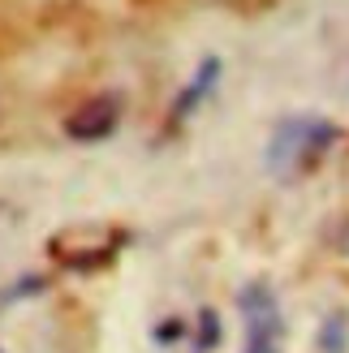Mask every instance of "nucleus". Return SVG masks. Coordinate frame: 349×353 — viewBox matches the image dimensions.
Listing matches in <instances>:
<instances>
[{
  "instance_id": "nucleus-1",
  "label": "nucleus",
  "mask_w": 349,
  "mask_h": 353,
  "mask_svg": "<svg viewBox=\"0 0 349 353\" xmlns=\"http://www.w3.org/2000/svg\"><path fill=\"white\" fill-rule=\"evenodd\" d=\"M337 138V125L323 117H285L268 138V168L276 176H298L302 168H310L328 151V143Z\"/></svg>"
},
{
  "instance_id": "nucleus-2",
  "label": "nucleus",
  "mask_w": 349,
  "mask_h": 353,
  "mask_svg": "<svg viewBox=\"0 0 349 353\" xmlns=\"http://www.w3.org/2000/svg\"><path fill=\"white\" fill-rule=\"evenodd\" d=\"M241 319H246V349L241 353H281L285 341V314L268 285H246L237 293Z\"/></svg>"
},
{
  "instance_id": "nucleus-3",
  "label": "nucleus",
  "mask_w": 349,
  "mask_h": 353,
  "mask_svg": "<svg viewBox=\"0 0 349 353\" xmlns=\"http://www.w3.org/2000/svg\"><path fill=\"white\" fill-rule=\"evenodd\" d=\"M121 121V103L112 95H99L91 103H82V108L65 121V134L74 138V143H103Z\"/></svg>"
},
{
  "instance_id": "nucleus-6",
  "label": "nucleus",
  "mask_w": 349,
  "mask_h": 353,
  "mask_svg": "<svg viewBox=\"0 0 349 353\" xmlns=\"http://www.w3.org/2000/svg\"><path fill=\"white\" fill-rule=\"evenodd\" d=\"M216 336H220L216 314H212V310H203V349H212V345H216Z\"/></svg>"
},
{
  "instance_id": "nucleus-4",
  "label": "nucleus",
  "mask_w": 349,
  "mask_h": 353,
  "mask_svg": "<svg viewBox=\"0 0 349 353\" xmlns=\"http://www.w3.org/2000/svg\"><path fill=\"white\" fill-rule=\"evenodd\" d=\"M216 78H220V61H216V57H207V61L199 65L195 82H190L186 91H181V99H177V117H190V112H195V103L207 99V91L216 86Z\"/></svg>"
},
{
  "instance_id": "nucleus-5",
  "label": "nucleus",
  "mask_w": 349,
  "mask_h": 353,
  "mask_svg": "<svg viewBox=\"0 0 349 353\" xmlns=\"http://www.w3.org/2000/svg\"><path fill=\"white\" fill-rule=\"evenodd\" d=\"M319 345H323V353H345V314H332V319L323 323Z\"/></svg>"
}]
</instances>
